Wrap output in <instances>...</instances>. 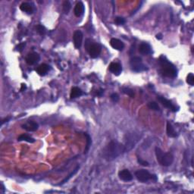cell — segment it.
<instances>
[{"instance_id":"cell-9","label":"cell","mask_w":194,"mask_h":194,"mask_svg":"<svg viewBox=\"0 0 194 194\" xmlns=\"http://www.w3.org/2000/svg\"><path fill=\"white\" fill-rule=\"evenodd\" d=\"M40 59V56L38 53H31L27 55L26 58V62L30 65H34L37 64Z\"/></svg>"},{"instance_id":"cell-20","label":"cell","mask_w":194,"mask_h":194,"mask_svg":"<svg viewBox=\"0 0 194 194\" xmlns=\"http://www.w3.org/2000/svg\"><path fill=\"white\" fill-rule=\"evenodd\" d=\"M82 95H83V91H82L79 87L75 86V87H73L71 89L70 97L71 99H75V98H78Z\"/></svg>"},{"instance_id":"cell-31","label":"cell","mask_w":194,"mask_h":194,"mask_svg":"<svg viewBox=\"0 0 194 194\" xmlns=\"http://www.w3.org/2000/svg\"><path fill=\"white\" fill-rule=\"evenodd\" d=\"M137 162H138L139 164L143 165V166H148V165H149V162L143 160V159H140V158H138V159H137Z\"/></svg>"},{"instance_id":"cell-16","label":"cell","mask_w":194,"mask_h":194,"mask_svg":"<svg viewBox=\"0 0 194 194\" xmlns=\"http://www.w3.org/2000/svg\"><path fill=\"white\" fill-rule=\"evenodd\" d=\"M74 12L76 17H81L84 13V5L82 2H78L75 5V9H74Z\"/></svg>"},{"instance_id":"cell-32","label":"cell","mask_w":194,"mask_h":194,"mask_svg":"<svg viewBox=\"0 0 194 194\" xmlns=\"http://www.w3.org/2000/svg\"><path fill=\"white\" fill-rule=\"evenodd\" d=\"M111 99L114 102H117L119 100V97H118V95L117 93H112L111 95Z\"/></svg>"},{"instance_id":"cell-6","label":"cell","mask_w":194,"mask_h":194,"mask_svg":"<svg viewBox=\"0 0 194 194\" xmlns=\"http://www.w3.org/2000/svg\"><path fill=\"white\" fill-rule=\"evenodd\" d=\"M86 48L89 53L90 56L93 58H97L102 51V47L98 43H90L89 46H86Z\"/></svg>"},{"instance_id":"cell-4","label":"cell","mask_w":194,"mask_h":194,"mask_svg":"<svg viewBox=\"0 0 194 194\" xmlns=\"http://www.w3.org/2000/svg\"><path fill=\"white\" fill-rule=\"evenodd\" d=\"M131 70L134 72H141L148 70V68L142 61V58L140 57H134L130 61Z\"/></svg>"},{"instance_id":"cell-3","label":"cell","mask_w":194,"mask_h":194,"mask_svg":"<svg viewBox=\"0 0 194 194\" xmlns=\"http://www.w3.org/2000/svg\"><path fill=\"white\" fill-rule=\"evenodd\" d=\"M156 156L158 162L162 166H170L174 162V156L170 152H164L160 148L156 147Z\"/></svg>"},{"instance_id":"cell-35","label":"cell","mask_w":194,"mask_h":194,"mask_svg":"<svg viewBox=\"0 0 194 194\" xmlns=\"http://www.w3.org/2000/svg\"><path fill=\"white\" fill-rule=\"evenodd\" d=\"M11 119V118H5V119H4V120H2V123H1V124L2 125L3 124H4V123H5V122H8V121H9V120Z\"/></svg>"},{"instance_id":"cell-19","label":"cell","mask_w":194,"mask_h":194,"mask_svg":"<svg viewBox=\"0 0 194 194\" xmlns=\"http://www.w3.org/2000/svg\"><path fill=\"white\" fill-rule=\"evenodd\" d=\"M166 132H167V135H168L169 137H171V138H174V137L178 136L177 132L175 131L174 128L173 127V126L171 125L169 122H167Z\"/></svg>"},{"instance_id":"cell-25","label":"cell","mask_w":194,"mask_h":194,"mask_svg":"<svg viewBox=\"0 0 194 194\" xmlns=\"http://www.w3.org/2000/svg\"><path fill=\"white\" fill-rule=\"evenodd\" d=\"M71 9V5L70 2L69 1H65L63 4V11L65 14H68V12H70Z\"/></svg>"},{"instance_id":"cell-14","label":"cell","mask_w":194,"mask_h":194,"mask_svg":"<svg viewBox=\"0 0 194 194\" xmlns=\"http://www.w3.org/2000/svg\"><path fill=\"white\" fill-rule=\"evenodd\" d=\"M139 52L143 55H149L152 53V47L147 42H143L139 46Z\"/></svg>"},{"instance_id":"cell-2","label":"cell","mask_w":194,"mask_h":194,"mask_svg":"<svg viewBox=\"0 0 194 194\" xmlns=\"http://www.w3.org/2000/svg\"><path fill=\"white\" fill-rule=\"evenodd\" d=\"M161 72L162 75L168 78H174L177 76L178 71L175 66L168 61L165 57L162 56L160 58Z\"/></svg>"},{"instance_id":"cell-12","label":"cell","mask_w":194,"mask_h":194,"mask_svg":"<svg viewBox=\"0 0 194 194\" xmlns=\"http://www.w3.org/2000/svg\"><path fill=\"white\" fill-rule=\"evenodd\" d=\"M110 71L113 74V75L118 76L120 74L122 71V66L117 62H112L109 64V68H108Z\"/></svg>"},{"instance_id":"cell-22","label":"cell","mask_w":194,"mask_h":194,"mask_svg":"<svg viewBox=\"0 0 194 194\" xmlns=\"http://www.w3.org/2000/svg\"><path fill=\"white\" fill-rule=\"evenodd\" d=\"M84 135L86 138V147H85V149H84V153L86 154L88 152V151H89L90 148L91 144H92V140H91V137L89 134H87L85 133Z\"/></svg>"},{"instance_id":"cell-1","label":"cell","mask_w":194,"mask_h":194,"mask_svg":"<svg viewBox=\"0 0 194 194\" xmlns=\"http://www.w3.org/2000/svg\"><path fill=\"white\" fill-rule=\"evenodd\" d=\"M125 152L124 146L117 140H112L103 150L104 159L111 162L117 159L120 155Z\"/></svg>"},{"instance_id":"cell-26","label":"cell","mask_w":194,"mask_h":194,"mask_svg":"<svg viewBox=\"0 0 194 194\" xmlns=\"http://www.w3.org/2000/svg\"><path fill=\"white\" fill-rule=\"evenodd\" d=\"M148 107H149L150 109L154 110V111H159L160 108H159V105L156 103V102H150L148 103Z\"/></svg>"},{"instance_id":"cell-34","label":"cell","mask_w":194,"mask_h":194,"mask_svg":"<svg viewBox=\"0 0 194 194\" xmlns=\"http://www.w3.org/2000/svg\"><path fill=\"white\" fill-rule=\"evenodd\" d=\"M26 89H27L26 84H25V83H22L21 87H20V91H21V92H23V91H24Z\"/></svg>"},{"instance_id":"cell-27","label":"cell","mask_w":194,"mask_h":194,"mask_svg":"<svg viewBox=\"0 0 194 194\" xmlns=\"http://www.w3.org/2000/svg\"><path fill=\"white\" fill-rule=\"evenodd\" d=\"M79 168H80V166H79V165H78V166H77V168H75V170H74V171H73V172H71V174H69V175H68V178H65V179H64V181H62V182H61V184H59V185H61V184H64V183H66V182H67V181H68V180H69V179H70V178H71V177H72V176H74V175H75V174H76V173H77V172H78V170L79 169Z\"/></svg>"},{"instance_id":"cell-11","label":"cell","mask_w":194,"mask_h":194,"mask_svg":"<svg viewBox=\"0 0 194 194\" xmlns=\"http://www.w3.org/2000/svg\"><path fill=\"white\" fill-rule=\"evenodd\" d=\"M118 177L121 180L124 181H130L133 180V175L127 169L121 170L118 172Z\"/></svg>"},{"instance_id":"cell-28","label":"cell","mask_w":194,"mask_h":194,"mask_svg":"<svg viewBox=\"0 0 194 194\" xmlns=\"http://www.w3.org/2000/svg\"><path fill=\"white\" fill-rule=\"evenodd\" d=\"M187 83L190 86L194 85V75L192 73H190L187 77Z\"/></svg>"},{"instance_id":"cell-33","label":"cell","mask_w":194,"mask_h":194,"mask_svg":"<svg viewBox=\"0 0 194 194\" xmlns=\"http://www.w3.org/2000/svg\"><path fill=\"white\" fill-rule=\"evenodd\" d=\"M0 190H1V193H4L5 191V186H4V184H2V183H1V188H0Z\"/></svg>"},{"instance_id":"cell-17","label":"cell","mask_w":194,"mask_h":194,"mask_svg":"<svg viewBox=\"0 0 194 194\" xmlns=\"http://www.w3.org/2000/svg\"><path fill=\"white\" fill-rule=\"evenodd\" d=\"M20 9L22 12H26L28 15H31L34 12V8L30 3L28 2H23L20 6Z\"/></svg>"},{"instance_id":"cell-13","label":"cell","mask_w":194,"mask_h":194,"mask_svg":"<svg viewBox=\"0 0 194 194\" xmlns=\"http://www.w3.org/2000/svg\"><path fill=\"white\" fill-rule=\"evenodd\" d=\"M110 45L113 49L118 51H122L124 48V42L120 39L115 38H112L110 40Z\"/></svg>"},{"instance_id":"cell-24","label":"cell","mask_w":194,"mask_h":194,"mask_svg":"<svg viewBox=\"0 0 194 194\" xmlns=\"http://www.w3.org/2000/svg\"><path fill=\"white\" fill-rule=\"evenodd\" d=\"M36 30H37V31L38 32L39 35L41 36L45 35L46 33V27L41 24L37 25V26L36 27Z\"/></svg>"},{"instance_id":"cell-10","label":"cell","mask_w":194,"mask_h":194,"mask_svg":"<svg viewBox=\"0 0 194 194\" xmlns=\"http://www.w3.org/2000/svg\"><path fill=\"white\" fill-rule=\"evenodd\" d=\"M157 99H158V100L160 102V103H162L165 107L169 108L170 110H171V111L174 112H175L177 111L176 107H175L174 105H173V103L170 100L165 99V98L163 97H160V96H158Z\"/></svg>"},{"instance_id":"cell-8","label":"cell","mask_w":194,"mask_h":194,"mask_svg":"<svg viewBox=\"0 0 194 194\" xmlns=\"http://www.w3.org/2000/svg\"><path fill=\"white\" fill-rule=\"evenodd\" d=\"M83 33L80 31H76L75 34H74L73 40L76 49H80L81 47L82 42H83Z\"/></svg>"},{"instance_id":"cell-30","label":"cell","mask_w":194,"mask_h":194,"mask_svg":"<svg viewBox=\"0 0 194 194\" xmlns=\"http://www.w3.org/2000/svg\"><path fill=\"white\" fill-rule=\"evenodd\" d=\"M25 46H26V42H20V43H19L18 46H17L15 49H16L17 51L22 52L24 49Z\"/></svg>"},{"instance_id":"cell-5","label":"cell","mask_w":194,"mask_h":194,"mask_svg":"<svg viewBox=\"0 0 194 194\" xmlns=\"http://www.w3.org/2000/svg\"><path fill=\"white\" fill-rule=\"evenodd\" d=\"M127 138L126 139V143L124 145L125 152H128V151L131 150L134 147L137 141L139 140V138H140L136 134H130L127 135Z\"/></svg>"},{"instance_id":"cell-23","label":"cell","mask_w":194,"mask_h":194,"mask_svg":"<svg viewBox=\"0 0 194 194\" xmlns=\"http://www.w3.org/2000/svg\"><path fill=\"white\" fill-rule=\"evenodd\" d=\"M122 92L124 93V94H126V95L129 96L130 97H131V98L134 97V90H133L130 89V88L123 87L122 88Z\"/></svg>"},{"instance_id":"cell-29","label":"cell","mask_w":194,"mask_h":194,"mask_svg":"<svg viewBox=\"0 0 194 194\" xmlns=\"http://www.w3.org/2000/svg\"><path fill=\"white\" fill-rule=\"evenodd\" d=\"M126 20L122 17H117L115 19V23L118 25H124L125 24Z\"/></svg>"},{"instance_id":"cell-21","label":"cell","mask_w":194,"mask_h":194,"mask_svg":"<svg viewBox=\"0 0 194 194\" xmlns=\"http://www.w3.org/2000/svg\"><path fill=\"white\" fill-rule=\"evenodd\" d=\"M18 141H27L28 143H34L35 142V140L34 138H32L31 137H30L29 135L27 134H21L18 137Z\"/></svg>"},{"instance_id":"cell-36","label":"cell","mask_w":194,"mask_h":194,"mask_svg":"<svg viewBox=\"0 0 194 194\" xmlns=\"http://www.w3.org/2000/svg\"><path fill=\"white\" fill-rule=\"evenodd\" d=\"M156 39H162V34H156Z\"/></svg>"},{"instance_id":"cell-15","label":"cell","mask_w":194,"mask_h":194,"mask_svg":"<svg viewBox=\"0 0 194 194\" xmlns=\"http://www.w3.org/2000/svg\"><path fill=\"white\" fill-rule=\"evenodd\" d=\"M22 127L27 131H36L38 129L39 125L37 123L34 122V121H28L26 124L22 125Z\"/></svg>"},{"instance_id":"cell-7","label":"cell","mask_w":194,"mask_h":194,"mask_svg":"<svg viewBox=\"0 0 194 194\" xmlns=\"http://www.w3.org/2000/svg\"><path fill=\"white\" fill-rule=\"evenodd\" d=\"M135 176L137 178L138 181H140V182L145 183L146 181H148L149 180L152 179V174L146 170H138L135 172Z\"/></svg>"},{"instance_id":"cell-18","label":"cell","mask_w":194,"mask_h":194,"mask_svg":"<svg viewBox=\"0 0 194 194\" xmlns=\"http://www.w3.org/2000/svg\"><path fill=\"white\" fill-rule=\"evenodd\" d=\"M49 69H50V67L48 65V64H40L38 68H37V71L39 75H41V76H45V75L48 73Z\"/></svg>"}]
</instances>
